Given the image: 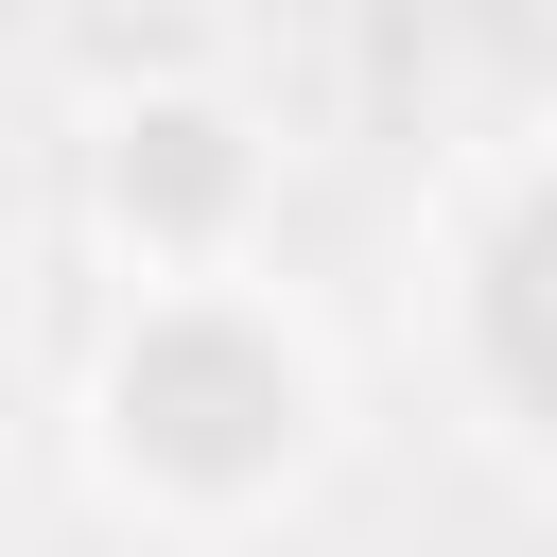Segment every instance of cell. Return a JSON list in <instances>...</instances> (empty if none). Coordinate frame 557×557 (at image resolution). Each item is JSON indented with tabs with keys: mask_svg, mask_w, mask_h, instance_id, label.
Wrapping results in <instances>:
<instances>
[{
	"mask_svg": "<svg viewBox=\"0 0 557 557\" xmlns=\"http://www.w3.org/2000/svg\"><path fill=\"white\" fill-rule=\"evenodd\" d=\"M104 453L157 505H261L278 470H313V348L261 296L174 278L122 331V366H104Z\"/></svg>",
	"mask_w": 557,
	"mask_h": 557,
	"instance_id": "1",
	"label": "cell"
},
{
	"mask_svg": "<svg viewBox=\"0 0 557 557\" xmlns=\"http://www.w3.org/2000/svg\"><path fill=\"white\" fill-rule=\"evenodd\" d=\"M244 191H261V157H244L226 104H139V122L104 139V209H122L157 261H209V244L244 226Z\"/></svg>",
	"mask_w": 557,
	"mask_h": 557,
	"instance_id": "2",
	"label": "cell"
},
{
	"mask_svg": "<svg viewBox=\"0 0 557 557\" xmlns=\"http://www.w3.org/2000/svg\"><path fill=\"white\" fill-rule=\"evenodd\" d=\"M487 348H505V383L540 400V435H557V191L505 226V261H487Z\"/></svg>",
	"mask_w": 557,
	"mask_h": 557,
	"instance_id": "3",
	"label": "cell"
}]
</instances>
